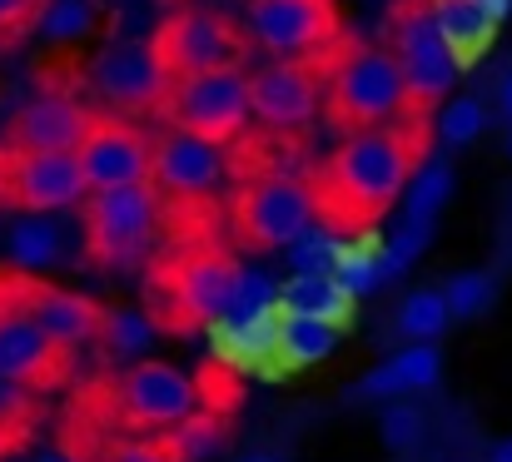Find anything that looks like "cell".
I'll return each mask as SVG.
<instances>
[{"mask_svg":"<svg viewBox=\"0 0 512 462\" xmlns=\"http://www.w3.org/2000/svg\"><path fill=\"white\" fill-rule=\"evenodd\" d=\"M433 150H438L433 115H423V110H403L398 120L343 135L309 174L319 224H329L339 239L373 229L403 199L408 179Z\"/></svg>","mask_w":512,"mask_h":462,"instance_id":"cell-1","label":"cell"},{"mask_svg":"<svg viewBox=\"0 0 512 462\" xmlns=\"http://www.w3.org/2000/svg\"><path fill=\"white\" fill-rule=\"evenodd\" d=\"M324 80H329L324 110H329V125H334L339 135L383 125V120H398L403 110H413V105H408L403 70H398V60H393L388 45L348 40V35H343L339 55L324 65Z\"/></svg>","mask_w":512,"mask_h":462,"instance_id":"cell-2","label":"cell"},{"mask_svg":"<svg viewBox=\"0 0 512 462\" xmlns=\"http://www.w3.org/2000/svg\"><path fill=\"white\" fill-rule=\"evenodd\" d=\"M165 125L184 130V135H199L209 145H234L244 140L249 130V70L244 65H219V70H204V75H184L170 80L160 110Z\"/></svg>","mask_w":512,"mask_h":462,"instance_id":"cell-3","label":"cell"},{"mask_svg":"<svg viewBox=\"0 0 512 462\" xmlns=\"http://www.w3.org/2000/svg\"><path fill=\"white\" fill-rule=\"evenodd\" d=\"M388 50H393L398 70H403L408 105L423 110V115H433V110L453 95L463 65H458L453 45L443 40V30H438L428 0H398V5L388 10Z\"/></svg>","mask_w":512,"mask_h":462,"instance_id":"cell-4","label":"cell"},{"mask_svg":"<svg viewBox=\"0 0 512 462\" xmlns=\"http://www.w3.org/2000/svg\"><path fill=\"white\" fill-rule=\"evenodd\" d=\"M155 224H160V189L150 179L145 184H120V189H90L80 199L85 254L100 269H130V264H140Z\"/></svg>","mask_w":512,"mask_h":462,"instance_id":"cell-5","label":"cell"},{"mask_svg":"<svg viewBox=\"0 0 512 462\" xmlns=\"http://www.w3.org/2000/svg\"><path fill=\"white\" fill-rule=\"evenodd\" d=\"M244 35L274 60L329 65L343 45L339 0H249Z\"/></svg>","mask_w":512,"mask_h":462,"instance_id":"cell-6","label":"cell"},{"mask_svg":"<svg viewBox=\"0 0 512 462\" xmlns=\"http://www.w3.org/2000/svg\"><path fill=\"white\" fill-rule=\"evenodd\" d=\"M150 55L165 70V80H184V75H204V70H219V65H244L249 35L219 10L179 5L174 15H165L155 25Z\"/></svg>","mask_w":512,"mask_h":462,"instance_id":"cell-7","label":"cell"},{"mask_svg":"<svg viewBox=\"0 0 512 462\" xmlns=\"http://www.w3.org/2000/svg\"><path fill=\"white\" fill-rule=\"evenodd\" d=\"M314 219V194L299 174H259L234 194V234L249 249H289Z\"/></svg>","mask_w":512,"mask_h":462,"instance_id":"cell-8","label":"cell"},{"mask_svg":"<svg viewBox=\"0 0 512 462\" xmlns=\"http://www.w3.org/2000/svg\"><path fill=\"white\" fill-rule=\"evenodd\" d=\"M90 194L80 159L55 150H15L0 145V204L20 214H60Z\"/></svg>","mask_w":512,"mask_h":462,"instance_id":"cell-9","label":"cell"},{"mask_svg":"<svg viewBox=\"0 0 512 462\" xmlns=\"http://www.w3.org/2000/svg\"><path fill=\"white\" fill-rule=\"evenodd\" d=\"M65 373V348L20 304L15 274H0V378L15 388H50Z\"/></svg>","mask_w":512,"mask_h":462,"instance_id":"cell-10","label":"cell"},{"mask_svg":"<svg viewBox=\"0 0 512 462\" xmlns=\"http://www.w3.org/2000/svg\"><path fill=\"white\" fill-rule=\"evenodd\" d=\"M85 80L120 115H150V110H160V100L170 90L165 70L150 55V40H115V45H105L85 65Z\"/></svg>","mask_w":512,"mask_h":462,"instance_id":"cell-11","label":"cell"},{"mask_svg":"<svg viewBox=\"0 0 512 462\" xmlns=\"http://www.w3.org/2000/svg\"><path fill=\"white\" fill-rule=\"evenodd\" d=\"M115 403H120V418L130 428L155 433V428H174L179 418H189L199 408V388L189 373H179L165 358H140L115 383Z\"/></svg>","mask_w":512,"mask_h":462,"instance_id":"cell-12","label":"cell"},{"mask_svg":"<svg viewBox=\"0 0 512 462\" xmlns=\"http://www.w3.org/2000/svg\"><path fill=\"white\" fill-rule=\"evenodd\" d=\"M319 85H324V65L274 60L249 75V115L269 135H299L319 115Z\"/></svg>","mask_w":512,"mask_h":462,"instance_id":"cell-13","label":"cell"},{"mask_svg":"<svg viewBox=\"0 0 512 462\" xmlns=\"http://www.w3.org/2000/svg\"><path fill=\"white\" fill-rule=\"evenodd\" d=\"M80 174L90 189H120L150 179V135H140L125 115H95L85 140L75 145Z\"/></svg>","mask_w":512,"mask_h":462,"instance_id":"cell-14","label":"cell"},{"mask_svg":"<svg viewBox=\"0 0 512 462\" xmlns=\"http://www.w3.org/2000/svg\"><path fill=\"white\" fill-rule=\"evenodd\" d=\"M150 184L170 199H184V204L204 199L224 184V154H219V145L170 125L150 140Z\"/></svg>","mask_w":512,"mask_h":462,"instance_id":"cell-15","label":"cell"},{"mask_svg":"<svg viewBox=\"0 0 512 462\" xmlns=\"http://www.w3.org/2000/svg\"><path fill=\"white\" fill-rule=\"evenodd\" d=\"M234 274H239V259H229L219 249L184 254L170 274L174 313L184 323H219L229 313V299H234Z\"/></svg>","mask_w":512,"mask_h":462,"instance_id":"cell-16","label":"cell"},{"mask_svg":"<svg viewBox=\"0 0 512 462\" xmlns=\"http://www.w3.org/2000/svg\"><path fill=\"white\" fill-rule=\"evenodd\" d=\"M95 110L70 100V95H40L30 105H20L5 125V140L0 145H15V150H55V154H75V145L85 140Z\"/></svg>","mask_w":512,"mask_h":462,"instance_id":"cell-17","label":"cell"},{"mask_svg":"<svg viewBox=\"0 0 512 462\" xmlns=\"http://www.w3.org/2000/svg\"><path fill=\"white\" fill-rule=\"evenodd\" d=\"M15 289H20V304L30 308V318H35L65 353L100 338V313H105V308L95 304V299L70 294V289H55V284H45V279H35V274H20V269H15Z\"/></svg>","mask_w":512,"mask_h":462,"instance_id":"cell-18","label":"cell"},{"mask_svg":"<svg viewBox=\"0 0 512 462\" xmlns=\"http://www.w3.org/2000/svg\"><path fill=\"white\" fill-rule=\"evenodd\" d=\"M443 383V348L438 343H403L398 353H388L378 368H368L353 383V403H388V398H413Z\"/></svg>","mask_w":512,"mask_h":462,"instance_id":"cell-19","label":"cell"},{"mask_svg":"<svg viewBox=\"0 0 512 462\" xmlns=\"http://www.w3.org/2000/svg\"><path fill=\"white\" fill-rule=\"evenodd\" d=\"M353 294L334 279V269L319 274H289V284H279V313H309V318H329L343 333L353 328Z\"/></svg>","mask_w":512,"mask_h":462,"instance_id":"cell-20","label":"cell"},{"mask_svg":"<svg viewBox=\"0 0 512 462\" xmlns=\"http://www.w3.org/2000/svg\"><path fill=\"white\" fill-rule=\"evenodd\" d=\"M428 10H433V20H438L443 40L453 45L458 65H473V60H483V55H488V45H493L498 25L483 15V5H478V0H428Z\"/></svg>","mask_w":512,"mask_h":462,"instance_id":"cell-21","label":"cell"},{"mask_svg":"<svg viewBox=\"0 0 512 462\" xmlns=\"http://www.w3.org/2000/svg\"><path fill=\"white\" fill-rule=\"evenodd\" d=\"M343 328L329 318H309V313H279V358L284 368H319L334 358Z\"/></svg>","mask_w":512,"mask_h":462,"instance_id":"cell-22","label":"cell"},{"mask_svg":"<svg viewBox=\"0 0 512 462\" xmlns=\"http://www.w3.org/2000/svg\"><path fill=\"white\" fill-rule=\"evenodd\" d=\"M5 254H10V269L20 274H40V269H55L65 259V234L50 214H25L10 239H5Z\"/></svg>","mask_w":512,"mask_h":462,"instance_id":"cell-23","label":"cell"},{"mask_svg":"<svg viewBox=\"0 0 512 462\" xmlns=\"http://www.w3.org/2000/svg\"><path fill=\"white\" fill-rule=\"evenodd\" d=\"M453 189H458L453 159L433 150L423 164H418V174L408 179V189H403V199H398V204H403V219H438V214L448 209Z\"/></svg>","mask_w":512,"mask_h":462,"instance_id":"cell-24","label":"cell"},{"mask_svg":"<svg viewBox=\"0 0 512 462\" xmlns=\"http://www.w3.org/2000/svg\"><path fill=\"white\" fill-rule=\"evenodd\" d=\"M224 443H229L224 418H219V413H204V408H194L189 418H179L174 428H165V438H160V448H165L174 462H214L224 453Z\"/></svg>","mask_w":512,"mask_h":462,"instance_id":"cell-25","label":"cell"},{"mask_svg":"<svg viewBox=\"0 0 512 462\" xmlns=\"http://www.w3.org/2000/svg\"><path fill=\"white\" fill-rule=\"evenodd\" d=\"M393 328H398L408 343H438V338L453 328V313H448L443 289H413V294L398 304Z\"/></svg>","mask_w":512,"mask_h":462,"instance_id":"cell-26","label":"cell"},{"mask_svg":"<svg viewBox=\"0 0 512 462\" xmlns=\"http://www.w3.org/2000/svg\"><path fill=\"white\" fill-rule=\"evenodd\" d=\"M155 338H160V328L140 308H110V313H100V343L115 358H140V353H150Z\"/></svg>","mask_w":512,"mask_h":462,"instance_id":"cell-27","label":"cell"},{"mask_svg":"<svg viewBox=\"0 0 512 462\" xmlns=\"http://www.w3.org/2000/svg\"><path fill=\"white\" fill-rule=\"evenodd\" d=\"M488 130V110H483V100H443L438 110H433V140L443 145V150H468L478 135Z\"/></svg>","mask_w":512,"mask_h":462,"instance_id":"cell-28","label":"cell"},{"mask_svg":"<svg viewBox=\"0 0 512 462\" xmlns=\"http://www.w3.org/2000/svg\"><path fill=\"white\" fill-rule=\"evenodd\" d=\"M95 20H100L95 0H45L40 5V20H35V35H45L55 45L85 40V35H95Z\"/></svg>","mask_w":512,"mask_h":462,"instance_id":"cell-29","label":"cell"},{"mask_svg":"<svg viewBox=\"0 0 512 462\" xmlns=\"http://www.w3.org/2000/svg\"><path fill=\"white\" fill-rule=\"evenodd\" d=\"M443 299L453 318H483L498 304V279L488 269H458L448 284H443Z\"/></svg>","mask_w":512,"mask_h":462,"instance_id":"cell-30","label":"cell"},{"mask_svg":"<svg viewBox=\"0 0 512 462\" xmlns=\"http://www.w3.org/2000/svg\"><path fill=\"white\" fill-rule=\"evenodd\" d=\"M433 229H438V219H398V229L383 239V274H388V279L408 274V269L428 254Z\"/></svg>","mask_w":512,"mask_h":462,"instance_id":"cell-31","label":"cell"},{"mask_svg":"<svg viewBox=\"0 0 512 462\" xmlns=\"http://www.w3.org/2000/svg\"><path fill=\"white\" fill-rule=\"evenodd\" d=\"M269 308H279V279L264 274V269H254V264H239V274H234V299H229L224 323H244V318H259V313H269Z\"/></svg>","mask_w":512,"mask_h":462,"instance_id":"cell-32","label":"cell"},{"mask_svg":"<svg viewBox=\"0 0 512 462\" xmlns=\"http://www.w3.org/2000/svg\"><path fill=\"white\" fill-rule=\"evenodd\" d=\"M423 433H428V423H423V408H418V403H408V398H388V403H383V413H378V438H383L388 453H413V448L423 443Z\"/></svg>","mask_w":512,"mask_h":462,"instance_id":"cell-33","label":"cell"},{"mask_svg":"<svg viewBox=\"0 0 512 462\" xmlns=\"http://www.w3.org/2000/svg\"><path fill=\"white\" fill-rule=\"evenodd\" d=\"M279 254H289V269L294 274H319V269H334V254H339V234L329 229V224H309L289 249H279Z\"/></svg>","mask_w":512,"mask_h":462,"instance_id":"cell-34","label":"cell"},{"mask_svg":"<svg viewBox=\"0 0 512 462\" xmlns=\"http://www.w3.org/2000/svg\"><path fill=\"white\" fill-rule=\"evenodd\" d=\"M40 5L45 0H0V45H15V40L35 35Z\"/></svg>","mask_w":512,"mask_h":462,"instance_id":"cell-35","label":"cell"},{"mask_svg":"<svg viewBox=\"0 0 512 462\" xmlns=\"http://www.w3.org/2000/svg\"><path fill=\"white\" fill-rule=\"evenodd\" d=\"M105 462H174V458L160 443H120V448H110Z\"/></svg>","mask_w":512,"mask_h":462,"instance_id":"cell-36","label":"cell"},{"mask_svg":"<svg viewBox=\"0 0 512 462\" xmlns=\"http://www.w3.org/2000/svg\"><path fill=\"white\" fill-rule=\"evenodd\" d=\"M478 5H483V15H488L493 25H503V20L512 15V0H478Z\"/></svg>","mask_w":512,"mask_h":462,"instance_id":"cell-37","label":"cell"},{"mask_svg":"<svg viewBox=\"0 0 512 462\" xmlns=\"http://www.w3.org/2000/svg\"><path fill=\"white\" fill-rule=\"evenodd\" d=\"M488 462H512V438H498V443L488 448Z\"/></svg>","mask_w":512,"mask_h":462,"instance_id":"cell-38","label":"cell"},{"mask_svg":"<svg viewBox=\"0 0 512 462\" xmlns=\"http://www.w3.org/2000/svg\"><path fill=\"white\" fill-rule=\"evenodd\" d=\"M498 105H503V115L512 120V75L503 80V90H498Z\"/></svg>","mask_w":512,"mask_h":462,"instance_id":"cell-39","label":"cell"},{"mask_svg":"<svg viewBox=\"0 0 512 462\" xmlns=\"http://www.w3.org/2000/svg\"><path fill=\"white\" fill-rule=\"evenodd\" d=\"M40 462H80V458H70V453H40Z\"/></svg>","mask_w":512,"mask_h":462,"instance_id":"cell-40","label":"cell"},{"mask_svg":"<svg viewBox=\"0 0 512 462\" xmlns=\"http://www.w3.org/2000/svg\"><path fill=\"white\" fill-rule=\"evenodd\" d=\"M239 462H284V458H239Z\"/></svg>","mask_w":512,"mask_h":462,"instance_id":"cell-41","label":"cell"},{"mask_svg":"<svg viewBox=\"0 0 512 462\" xmlns=\"http://www.w3.org/2000/svg\"><path fill=\"white\" fill-rule=\"evenodd\" d=\"M508 154H512V135H508Z\"/></svg>","mask_w":512,"mask_h":462,"instance_id":"cell-42","label":"cell"},{"mask_svg":"<svg viewBox=\"0 0 512 462\" xmlns=\"http://www.w3.org/2000/svg\"><path fill=\"white\" fill-rule=\"evenodd\" d=\"M179 5H194V0H179Z\"/></svg>","mask_w":512,"mask_h":462,"instance_id":"cell-43","label":"cell"}]
</instances>
